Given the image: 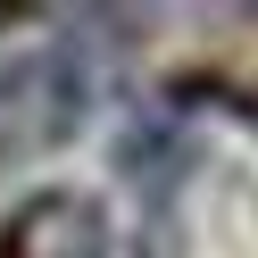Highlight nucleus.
Here are the masks:
<instances>
[{"instance_id":"f257e3e1","label":"nucleus","mask_w":258,"mask_h":258,"mask_svg":"<svg viewBox=\"0 0 258 258\" xmlns=\"http://www.w3.org/2000/svg\"><path fill=\"white\" fill-rule=\"evenodd\" d=\"M92 117V67L84 42H25L0 58V167H42L58 158Z\"/></svg>"},{"instance_id":"f03ea898","label":"nucleus","mask_w":258,"mask_h":258,"mask_svg":"<svg viewBox=\"0 0 258 258\" xmlns=\"http://www.w3.org/2000/svg\"><path fill=\"white\" fill-rule=\"evenodd\" d=\"M108 208L84 191H34L17 217L0 225V258H108Z\"/></svg>"}]
</instances>
